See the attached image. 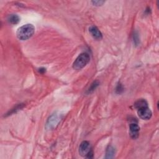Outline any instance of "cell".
Instances as JSON below:
<instances>
[{"label":"cell","instance_id":"1","mask_svg":"<svg viewBox=\"0 0 159 159\" xmlns=\"http://www.w3.org/2000/svg\"><path fill=\"white\" fill-rule=\"evenodd\" d=\"M134 107L137 109L138 114L142 119L149 120L152 118V113L145 99H141L137 101L134 104Z\"/></svg>","mask_w":159,"mask_h":159},{"label":"cell","instance_id":"2","mask_svg":"<svg viewBox=\"0 0 159 159\" xmlns=\"http://www.w3.org/2000/svg\"><path fill=\"white\" fill-rule=\"evenodd\" d=\"M35 32L34 26L31 24H27L20 27L16 33L17 38L21 41H25L31 38Z\"/></svg>","mask_w":159,"mask_h":159},{"label":"cell","instance_id":"3","mask_svg":"<svg viewBox=\"0 0 159 159\" xmlns=\"http://www.w3.org/2000/svg\"><path fill=\"white\" fill-rule=\"evenodd\" d=\"M90 57L87 53L80 54L73 64V68L76 70H81L84 68L90 62Z\"/></svg>","mask_w":159,"mask_h":159},{"label":"cell","instance_id":"4","mask_svg":"<svg viewBox=\"0 0 159 159\" xmlns=\"http://www.w3.org/2000/svg\"><path fill=\"white\" fill-rule=\"evenodd\" d=\"M79 153L82 157L91 158L93 157V152L91 149L90 144L88 141H83L79 147Z\"/></svg>","mask_w":159,"mask_h":159},{"label":"cell","instance_id":"5","mask_svg":"<svg viewBox=\"0 0 159 159\" xmlns=\"http://www.w3.org/2000/svg\"><path fill=\"white\" fill-rule=\"evenodd\" d=\"M61 118H62L60 115H59L57 114H52L51 116L49 117V118L47 121L46 128L49 130L54 129L58 126L59 123L61 120Z\"/></svg>","mask_w":159,"mask_h":159},{"label":"cell","instance_id":"6","mask_svg":"<svg viewBox=\"0 0 159 159\" xmlns=\"http://www.w3.org/2000/svg\"><path fill=\"white\" fill-rule=\"evenodd\" d=\"M129 129H130V137L136 139L139 136V133L140 130V127L136 122H132L129 126Z\"/></svg>","mask_w":159,"mask_h":159},{"label":"cell","instance_id":"7","mask_svg":"<svg viewBox=\"0 0 159 159\" xmlns=\"http://www.w3.org/2000/svg\"><path fill=\"white\" fill-rule=\"evenodd\" d=\"M89 32L93 37L96 40H101L103 38V35L101 31L95 25H92L89 28Z\"/></svg>","mask_w":159,"mask_h":159},{"label":"cell","instance_id":"8","mask_svg":"<svg viewBox=\"0 0 159 159\" xmlns=\"http://www.w3.org/2000/svg\"><path fill=\"white\" fill-rule=\"evenodd\" d=\"M115 155V149L111 146L109 145L107 149V152H106L105 158L111 159L114 157Z\"/></svg>","mask_w":159,"mask_h":159},{"label":"cell","instance_id":"9","mask_svg":"<svg viewBox=\"0 0 159 159\" xmlns=\"http://www.w3.org/2000/svg\"><path fill=\"white\" fill-rule=\"evenodd\" d=\"M8 21L11 24H17L20 21V17L17 14H10L8 17Z\"/></svg>","mask_w":159,"mask_h":159},{"label":"cell","instance_id":"10","mask_svg":"<svg viewBox=\"0 0 159 159\" xmlns=\"http://www.w3.org/2000/svg\"><path fill=\"white\" fill-rule=\"evenodd\" d=\"M99 85V82H97V81H96V82H94L91 85V86H90V87L88 88V91H87V93H92L96 88H97V87Z\"/></svg>","mask_w":159,"mask_h":159},{"label":"cell","instance_id":"11","mask_svg":"<svg viewBox=\"0 0 159 159\" xmlns=\"http://www.w3.org/2000/svg\"><path fill=\"white\" fill-rule=\"evenodd\" d=\"M133 39H134V42L135 43V44L136 45H138L139 43V37L138 36V34L137 33H134V35H133Z\"/></svg>","mask_w":159,"mask_h":159},{"label":"cell","instance_id":"12","mask_svg":"<svg viewBox=\"0 0 159 159\" xmlns=\"http://www.w3.org/2000/svg\"><path fill=\"white\" fill-rule=\"evenodd\" d=\"M91 3L94 6H99L103 5L105 3V2L104 1H92Z\"/></svg>","mask_w":159,"mask_h":159},{"label":"cell","instance_id":"13","mask_svg":"<svg viewBox=\"0 0 159 159\" xmlns=\"http://www.w3.org/2000/svg\"><path fill=\"white\" fill-rule=\"evenodd\" d=\"M122 91H123L122 86L120 83L118 84V85L117 86V88H116V92H117L118 93H121Z\"/></svg>","mask_w":159,"mask_h":159},{"label":"cell","instance_id":"14","mask_svg":"<svg viewBox=\"0 0 159 159\" xmlns=\"http://www.w3.org/2000/svg\"><path fill=\"white\" fill-rule=\"evenodd\" d=\"M39 72H40V73H45V68H39Z\"/></svg>","mask_w":159,"mask_h":159}]
</instances>
